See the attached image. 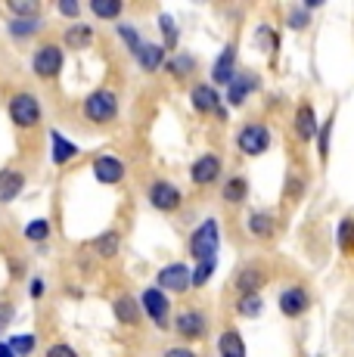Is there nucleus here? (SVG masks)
Listing matches in <instances>:
<instances>
[{"mask_svg": "<svg viewBox=\"0 0 354 357\" xmlns=\"http://www.w3.org/2000/svg\"><path fill=\"white\" fill-rule=\"evenodd\" d=\"M217 243H221V230H217V221L208 218L206 224H199V230L190 236V255L196 261H215L217 255Z\"/></svg>", "mask_w": 354, "mask_h": 357, "instance_id": "f257e3e1", "label": "nucleus"}, {"mask_svg": "<svg viewBox=\"0 0 354 357\" xmlns=\"http://www.w3.org/2000/svg\"><path fill=\"white\" fill-rule=\"evenodd\" d=\"M118 112V100L112 91H97L84 100V119L87 121H112Z\"/></svg>", "mask_w": 354, "mask_h": 357, "instance_id": "f03ea898", "label": "nucleus"}, {"mask_svg": "<svg viewBox=\"0 0 354 357\" xmlns=\"http://www.w3.org/2000/svg\"><path fill=\"white\" fill-rule=\"evenodd\" d=\"M10 119L16 121L19 128H35L40 121V106L35 93H16L10 100Z\"/></svg>", "mask_w": 354, "mask_h": 357, "instance_id": "7ed1b4c3", "label": "nucleus"}, {"mask_svg": "<svg viewBox=\"0 0 354 357\" xmlns=\"http://www.w3.org/2000/svg\"><path fill=\"white\" fill-rule=\"evenodd\" d=\"M236 146L243 149L246 155H261V153H268V146H270V130L264 128V125H246L236 134Z\"/></svg>", "mask_w": 354, "mask_h": 357, "instance_id": "20e7f679", "label": "nucleus"}, {"mask_svg": "<svg viewBox=\"0 0 354 357\" xmlns=\"http://www.w3.org/2000/svg\"><path fill=\"white\" fill-rule=\"evenodd\" d=\"M31 66H35V75H40V78H56L59 68H63V50L56 44H44L35 53Z\"/></svg>", "mask_w": 354, "mask_h": 357, "instance_id": "39448f33", "label": "nucleus"}, {"mask_svg": "<svg viewBox=\"0 0 354 357\" xmlns=\"http://www.w3.org/2000/svg\"><path fill=\"white\" fill-rule=\"evenodd\" d=\"M311 307V292L305 289V286H289V289L280 292V311L283 317H302L305 311Z\"/></svg>", "mask_w": 354, "mask_h": 357, "instance_id": "423d86ee", "label": "nucleus"}, {"mask_svg": "<svg viewBox=\"0 0 354 357\" xmlns=\"http://www.w3.org/2000/svg\"><path fill=\"white\" fill-rule=\"evenodd\" d=\"M193 283V271L187 264H168L159 273V286L162 292H187Z\"/></svg>", "mask_w": 354, "mask_h": 357, "instance_id": "0eeeda50", "label": "nucleus"}, {"mask_svg": "<svg viewBox=\"0 0 354 357\" xmlns=\"http://www.w3.org/2000/svg\"><path fill=\"white\" fill-rule=\"evenodd\" d=\"M149 202L159 211H174V208H180V190L168 181H155L149 187Z\"/></svg>", "mask_w": 354, "mask_h": 357, "instance_id": "6e6552de", "label": "nucleus"}, {"mask_svg": "<svg viewBox=\"0 0 354 357\" xmlns=\"http://www.w3.org/2000/svg\"><path fill=\"white\" fill-rule=\"evenodd\" d=\"M295 134H298V140H317V134H320V125H317V115H314V106L311 102H302V106L295 109Z\"/></svg>", "mask_w": 354, "mask_h": 357, "instance_id": "1a4fd4ad", "label": "nucleus"}, {"mask_svg": "<svg viewBox=\"0 0 354 357\" xmlns=\"http://www.w3.org/2000/svg\"><path fill=\"white\" fill-rule=\"evenodd\" d=\"M143 311L155 320V326H168V298L162 289H146L143 292Z\"/></svg>", "mask_w": 354, "mask_h": 357, "instance_id": "9d476101", "label": "nucleus"}, {"mask_svg": "<svg viewBox=\"0 0 354 357\" xmlns=\"http://www.w3.org/2000/svg\"><path fill=\"white\" fill-rule=\"evenodd\" d=\"M233 66H236V47H233V44H227V47H224L221 56L215 59V66H212V78L217 81V84H230V81H233L236 75H240Z\"/></svg>", "mask_w": 354, "mask_h": 357, "instance_id": "9b49d317", "label": "nucleus"}, {"mask_svg": "<svg viewBox=\"0 0 354 357\" xmlns=\"http://www.w3.org/2000/svg\"><path fill=\"white\" fill-rule=\"evenodd\" d=\"M217 174H221V159H217V155H202V159H196L193 168H190V177H193V183H199V187L217 181Z\"/></svg>", "mask_w": 354, "mask_h": 357, "instance_id": "f8f14e48", "label": "nucleus"}, {"mask_svg": "<svg viewBox=\"0 0 354 357\" xmlns=\"http://www.w3.org/2000/svg\"><path fill=\"white\" fill-rule=\"evenodd\" d=\"M258 87V78L252 72H243V75H236L233 81H230V91H227V100H230V106H243V102L249 100V93Z\"/></svg>", "mask_w": 354, "mask_h": 357, "instance_id": "ddd939ff", "label": "nucleus"}, {"mask_svg": "<svg viewBox=\"0 0 354 357\" xmlns=\"http://www.w3.org/2000/svg\"><path fill=\"white\" fill-rule=\"evenodd\" d=\"M93 174H97L100 183H118L125 177V165L115 159V155H100L93 162Z\"/></svg>", "mask_w": 354, "mask_h": 357, "instance_id": "4468645a", "label": "nucleus"}, {"mask_svg": "<svg viewBox=\"0 0 354 357\" xmlns=\"http://www.w3.org/2000/svg\"><path fill=\"white\" fill-rule=\"evenodd\" d=\"M25 187V174L16 168H6L0 171V202H13Z\"/></svg>", "mask_w": 354, "mask_h": 357, "instance_id": "2eb2a0df", "label": "nucleus"}, {"mask_svg": "<svg viewBox=\"0 0 354 357\" xmlns=\"http://www.w3.org/2000/svg\"><path fill=\"white\" fill-rule=\"evenodd\" d=\"M177 333H180L183 339H199V335L206 333V317H202L199 311H183L180 317H177Z\"/></svg>", "mask_w": 354, "mask_h": 357, "instance_id": "dca6fc26", "label": "nucleus"}, {"mask_svg": "<svg viewBox=\"0 0 354 357\" xmlns=\"http://www.w3.org/2000/svg\"><path fill=\"white\" fill-rule=\"evenodd\" d=\"M190 100H193V109H199V112H215L217 102H221V97H217V91H215V87H208V84L193 87Z\"/></svg>", "mask_w": 354, "mask_h": 357, "instance_id": "f3484780", "label": "nucleus"}, {"mask_svg": "<svg viewBox=\"0 0 354 357\" xmlns=\"http://www.w3.org/2000/svg\"><path fill=\"white\" fill-rule=\"evenodd\" d=\"M217 351H221V357H246V342H243L240 333L227 329L221 335V342H217Z\"/></svg>", "mask_w": 354, "mask_h": 357, "instance_id": "a211bd4d", "label": "nucleus"}, {"mask_svg": "<svg viewBox=\"0 0 354 357\" xmlns=\"http://www.w3.org/2000/svg\"><path fill=\"white\" fill-rule=\"evenodd\" d=\"M115 317H118V324H128V326L137 324V317H140L137 298H131V295H121V298H115Z\"/></svg>", "mask_w": 354, "mask_h": 357, "instance_id": "6ab92c4d", "label": "nucleus"}, {"mask_svg": "<svg viewBox=\"0 0 354 357\" xmlns=\"http://www.w3.org/2000/svg\"><path fill=\"white\" fill-rule=\"evenodd\" d=\"M50 140H53V162H56V165H63V162H69V159L78 155V146H75L72 140H66L59 130H53Z\"/></svg>", "mask_w": 354, "mask_h": 357, "instance_id": "aec40b11", "label": "nucleus"}, {"mask_svg": "<svg viewBox=\"0 0 354 357\" xmlns=\"http://www.w3.org/2000/svg\"><path fill=\"white\" fill-rule=\"evenodd\" d=\"M162 59H165V47H159V44H143V50L137 53V63L146 72H155L162 66Z\"/></svg>", "mask_w": 354, "mask_h": 357, "instance_id": "412c9836", "label": "nucleus"}, {"mask_svg": "<svg viewBox=\"0 0 354 357\" xmlns=\"http://www.w3.org/2000/svg\"><path fill=\"white\" fill-rule=\"evenodd\" d=\"M91 40H93L91 25H69V31H66V44H69L72 50H84Z\"/></svg>", "mask_w": 354, "mask_h": 357, "instance_id": "4be33fe9", "label": "nucleus"}, {"mask_svg": "<svg viewBox=\"0 0 354 357\" xmlns=\"http://www.w3.org/2000/svg\"><path fill=\"white\" fill-rule=\"evenodd\" d=\"M336 243L345 255H354V218H342V221H339Z\"/></svg>", "mask_w": 354, "mask_h": 357, "instance_id": "5701e85b", "label": "nucleus"}, {"mask_svg": "<svg viewBox=\"0 0 354 357\" xmlns=\"http://www.w3.org/2000/svg\"><path fill=\"white\" fill-rule=\"evenodd\" d=\"M249 233L252 236H270L274 233V215H268V211L249 215Z\"/></svg>", "mask_w": 354, "mask_h": 357, "instance_id": "b1692460", "label": "nucleus"}, {"mask_svg": "<svg viewBox=\"0 0 354 357\" xmlns=\"http://www.w3.org/2000/svg\"><path fill=\"white\" fill-rule=\"evenodd\" d=\"M118 245H121L118 233H103V236L93 243V249H97L100 258H112V255H118Z\"/></svg>", "mask_w": 354, "mask_h": 357, "instance_id": "393cba45", "label": "nucleus"}, {"mask_svg": "<svg viewBox=\"0 0 354 357\" xmlns=\"http://www.w3.org/2000/svg\"><path fill=\"white\" fill-rule=\"evenodd\" d=\"M249 193V187H246V181L243 177H233V181H227L224 183V199H227L230 205H236V202H243Z\"/></svg>", "mask_w": 354, "mask_h": 357, "instance_id": "a878e982", "label": "nucleus"}, {"mask_svg": "<svg viewBox=\"0 0 354 357\" xmlns=\"http://www.w3.org/2000/svg\"><path fill=\"white\" fill-rule=\"evenodd\" d=\"M236 311H240L243 317H255V314L261 311V295H258V292L240 295V301H236Z\"/></svg>", "mask_w": 354, "mask_h": 357, "instance_id": "bb28decb", "label": "nucleus"}, {"mask_svg": "<svg viewBox=\"0 0 354 357\" xmlns=\"http://www.w3.org/2000/svg\"><path fill=\"white\" fill-rule=\"evenodd\" d=\"M91 10H93V16H100V19H115L121 13V0H93Z\"/></svg>", "mask_w": 354, "mask_h": 357, "instance_id": "cd10ccee", "label": "nucleus"}, {"mask_svg": "<svg viewBox=\"0 0 354 357\" xmlns=\"http://www.w3.org/2000/svg\"><path fill=\"white\" fill-rule=\"evenodd\" d=\"M330 140H332V115L320 125V134H317V153H320V159H330Z\"/></svg>", "mask_w": 354, "mask_h": 357, "instance_id": "c85d7f7f", "label": "nucleus"}, {"mask_svg": "<svg viewBox=\"0 0 354 357\" xmlns=\"http://www.w3.org/2000/svg\"><path fill=\"white\" fill-rule=\"evenodd\" d=\"M40 29L38 19H13L10 22V34L13 38H29V34H35Z\"/></svg>", "mask_w": 354, "mask_h": 357, "instance_id": "c756f323", "label": "nucleus"}, {"mask_svg": "<svg viewBox=\"0 0 354 357\" xmlns=\"http://www.w3.org/2000/svg\"><path fill=\"white\" fill-rule=\"evenodd\" d=\"M236 286H240V292H243V295L258 292V286H261V273H258V271H243V273H240V280H236Z\"/></svg>", "mask_w": 354, "mask_h": 357, "instance_id": "7c9ffc66", "label": "nucleus"}, {"mask_svg": "<svg viewBox=\"0 0 354 357\" xmlns=\"http://www.w3.org/2000/svg\"><path fill=\"white\" fill-rule=\"evenodd\" d=\"M10 10L16 13L19 19H35L40 6L35 3V0H10Z\"/></svg>", "mask_w": 354, "mask_h": 357, "instance_id": "2f4dec72", "label": "nucleus"}, {"mask_svg": "<svg viewBox=\"0 0 354 357\" xmlns=\"http://www.w3.org/2000/svg\"><path fill=\"white\" fill-rule=\"evenodd\" d=\"M10 348L16 357H29L35 348V335H16V339H10Z\"/></svg>", "mask_w": 354, "mask_h": 357, "instance_id": "473e14b6", "label": "nucleus"}, {"mask_svg": "<svg viewBox=\"0 0 354 357\" xmlns=\"http://www.w3.org/2000/svg\"><path fill=\"white\" fill-rule=\"evenodd\" d=\"M159 25H162V34H165V44H168V50H174V44H177V29H174V19L162 13V16H159Z\"/></svg>", "mask_w": 354, "mask_h": 357, "instance_id": "72a5a7b5", "label": "nucleus"}, {"mask_svg": "<svg viewBox=\"0 0 354 357\" xmlns=\"http://www.w3.org/2000/svg\"><path fill=\"white\" fill-rule=\"evenodd\" d=\"M25 236H29L31 243H40V239L50 236V224L47 221H31L29 227H25Z\"/></svg>", "mask_w": 354, "mask_h": 357, "instance_id": "f704fd0d", "label": "nucleus"}, {"mask_svg": "<svg viewBox=\"0 0 354 357\" xmlns=\"http://www.w3.org/2000/svg\"><path fill=\"white\" fill-rule=\"evenodd\" d=\"M168 68H171L174 75H187L196 68V59L193 56H174V59H168Z\"/></svg>", "mask_w": 354, "mask_h": 357, "instance_id": "c9c22d12", "label": "nucleus"}, {"mask_svg": "<svg viewBox=\"0 0 354 357\" xmlns=\"http://www.w3.org/2000/svg\"><path fill=\"white\" fill-rule=\"evenodd\" d=\"M118 34H121V38H125V44L134 50V56H137V53L143 50V44H140V34L134 31L131 25H118Z\"/></svg>", "mask_w": 354, "mask_h": 357, "instance_id": "e433bc0d", "label": "nucleus"}, {"mask_svg": "<svg viewBox=\"0 0 354 357\" xmlns=\"http://www.w3.org/2000/svg\"><path fill=\"white\" fill-rule=\"evenodd\" d=\"M215 264H217V261H202V264H199V267H196V271H193V286H202V283H208V277H212Z\"/></svg>", "mask_w": 354, "mask_h": 357, "instance_id": "4c0bfd02", "label": "nucleus"}, {"mask_svg": "<svg viewBox=\"0 0 354 357\" xmlns=\"http://www.w3.org/2000/svg\"><path fill=\"white\" fill-rule=\"evenodd\" d=\"M308 22H311V16H308V10H292L289 13V29H295V31H302V29H308Z\"/></svg>", "mask_w": 354, "mask_h": 357, "instance_id": "58836bf2", "label": "nucleus"}, {"mask_svg": "<svg viewBox=\"0 0 354 357\" xmlns=\"http://www.w3.org/2000/svg\"><path fill=\"white\" fill-rule=\"evenodd\" d=\"M47 357H78V354H75V348H69V345H53L50 351H47Z\"/></svg>", "mask_w": 354, "mask_h": 357, "instance_id": "ea45409f", "label": "nucleus"}, {"mask_svg": "<svg viewBox=\"0 0 354 357\" xmlns=\"http://www.w3.org/2000/svg\"><path fill=\"white\" fill-rule=\"evenodd\" d=\"M13 320V305H6V301H0V326H6Z\"/></svg>", "mask_w": 354, "mask_h": 357, "instance_id": "a19ab883", "label": "nucleus"}, {"mask_svg": "<svg viewBox=\"0 0 354 357\" xmlns=\"http://www.w3.org/2000/svg\"><path fill=\"white\" fill-rule=\"evenodd\" d=\"M59 13H63V16H78V3H75V0H63Z\"/></svg>", "mask_w": 354, "mask_h": 357, "instance_id": "79ce46f5", "label": "nucleus"}, {"mask_svg": "<svg viewBox=\"0 0 354 357\" xmlns=\"http://www.w3.org/2000/svg\"><path fill=\"white\" fill-rule=\"evenodd\" d=\"M165 357H196V354L190 351V348H171V351H168Z\"/></svg>", "mask_w": 354, "mask_h": 357, "instance_id": "37998d69", "label": "nucleus"}, {"mask_svg": "<svg viewBox=\"0 0 354 357\" xmlns=\"http://www.w3.org/2000/svg\"><path fill=\"white\" fill-rule=\"evenodd\" d=\"M0 357H16V354H13V348H10V342H6V345L0 342Z\"/></svg>", "mask_w": 354, "mask_h": 357, "instance_id": "c03bdc74", "label": "nucleus"}, {"mask_svg": "<svg viewBox=\"0 0 354 357\" xmlns=\"http://www.w3.org/2000/svg\"><path fill=\"white\" fill-rule=\"evenodd\" d=\"M40 292H44V283H40V280H35V283H31V295H35V298H38Z\"/></svg>", "mask_w": 354, "mask_h": 357, "instance_id": "a18cd8bd", "label": "nucleus"}]
</instances>
